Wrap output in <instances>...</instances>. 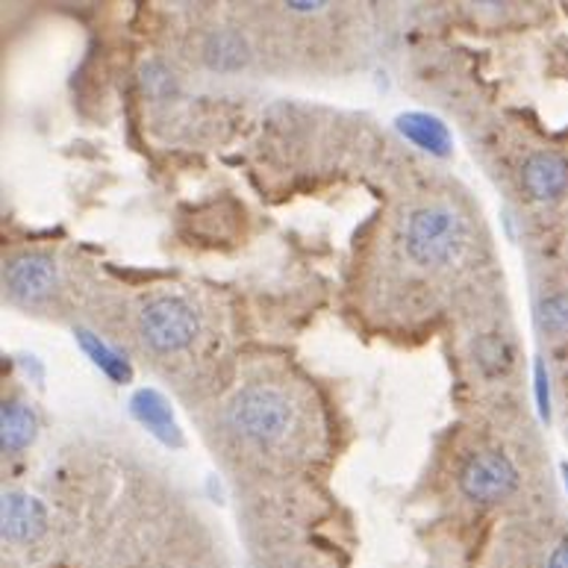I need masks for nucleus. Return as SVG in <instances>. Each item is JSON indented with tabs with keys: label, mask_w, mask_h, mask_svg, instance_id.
I'll return each instance as SVG.
<instances>
[{
	"label": "nucleus",
	"mask_w": 568,
	"mask_h": 568,
	"mask_svg": "<svg viewBox=\"0 0 568 568\" xmlns=\"http://www.w3.org/2000/svg\"><path fill=\"white\" fill-rule=\"evenodd\" d=\"M466 245V221L450 206H422L409 215L404 227V251L413 263L427 272L457 263Z\"/></svg>",
	"instance_id": "nucleus-1"
},
{
	"label": "nucleus",
	"mask_w": 568,
	"mask_h": 568,
	"mask_svg": "<svg viewBox=\"0 0 568 568\" xmlns=\"http://www.w3.org/2000/svg\"><path fill=\"white\" fill-rule=\"evenodd\" d=\"M227 425L254 445H277L292 427V404L277 386L251 383L227 404Z\"/></svg>",
	"instance_id": "nucleus-2"
},
{
	"label": "nucleus",
	"mask_w": 568,
	"mask_h": 568,
	"mask_svg": "<svg viewBox=\"0 0 568 568\" xmlns=\"http://www.w3.org/2000/svg\"><path fill=\"white\" fill-rule=\"evenodd\" d=\"M139 331H142L144 345L156 354H180L195 342L201 322H197L192 304L180 301V297L162 295L142 306Z\"/></svg>",
	"instance_id": "nucleus-3"
},
{
	"label": "nucleus",
	"mask_w": 568,
	"mask_h": 568,
	"mask_svg": "<svg viewBox=\"0 0 568 568\" xmlns=\"http://www.w3.org/2000/svg\"><path fill=\"white\" fill-rule=\"evenodd\" d=\"M518 471L504 450H484L468 459L459 475V489L475 504H495L516 493Z\"/></svg>",
	"instance_id": "nucleus-4"
},
{
	"label": "nucleus",
	"mask_w": 568,
	"mask_h": 568,
	"mask_svg": "<svg viewBox=\"0 0 568 568\" xmlns=\"http://www.w3.org/2000/svg\"><path fill=\"white\" fill-rule=\"evenodd\" d=\"M7 292L21 304H39L53 295L60 286V268L51 256L44 254H21L7 265Z\"/></svg>",
	"instance_id": "nucleus-5"
},
{
	"label": "nucleus",
	"mask_w": 568,
	"mask_h": 568,
	"mask_svg": "<svg viewBox=\"0 0 568 568\" xmlns=\"http://www.w3.org/2000/svg\"><path fill=\"white\" fill-rule=\"evenodd\" d=\"M521 186L536 204L560 201L568 189V162L554 151L530 153L521 165Z\"/></svg>",
	"instance_id": "nucleus-6"
},
{
	"label": "nucleus",
	"mask_w": 568,
	"mask_h": 568,
	"mask_svg": "<svg viewBox=\"0 0 568 568\" xmlns=\"http://www.w3.org/2000/svg\"><path fill=\"white\" fill-rule=\"evenodd\" d=\"M0 518H3V539H9V542H33L48 527L44 504L27 493L3 495Z\"/></svg>",
	"instance_id": "nucleus-7"
},
{
	"label": "nucleus",
	"mask_w": 568,
	"mask_h": 568,
	"mask_svg": "<svg viewBox=\"0 0 568 568\" xmlns=\"http://www.w3.org/2000/svg\"><path fill=\"white\" fill-rule=\"evenodd\" d=\"M130 413L136 418L144 430L156 436L162 445H174L180 448L183 445V433H180L178 422H174V413H171V404L162 398L156 389H139L133 398H130Z\"/></svg>",
	"instance_id": "nucleus-8"
},
{
	"label": "nucleus",
	"mask_w": 568,
	"mask_h": 568,
	"mask_svg": "<svg viewBox=\"0 0 568 568\" xmlns=\"http://www.w3.org/2000/svg\"><path fill=\"white\" fill-rule=\"evenodd\" d=\"M395 124H398L400 136L418 144L422 151L433 153V156H448L450 148H454L445 121L430 115V112H407Z\"/></svg>",
	"instance_id": "nucleus-9"
},
{
	"label": "nucleus",
	"mask_w": 568,
	"mask_h": 568,
	"mask_svg": "<svg viewBox=\"0 0 568 568\" xmlns=\"http://www.w3.org/2000/svg\"><path fill=\"white\" fill-rule=\"evenodd\" d=\"M36 430H39V422H36V413L21 400H7L3 409H0V445L9 454H18L33 445Z\"/></svg>",
	"instance_id": "nucleus-10"
},
{
	"label": "nucleus",
	"mask_w": 568,
	"mask_h": 568,
	"mask_svg": "<svg viewBox=\"0 0 568 568\" xmlns=\"http://www.w3.org/2000/svg\"><path fill=\"white\" fill-rule=\"evenodd\" d=\"M204 62L213 71H239L247 65V42L233 30H215L206 36Z\"/></svg>",
	"instance_id": "nucleus-11"
},
{
	"label": "nucleus",
	"mask_w": 568,
	"mask_h": 568,
	"mask_svg": "<svg viewBox=\"0 0 568 568\" xmlns=\"http://www.w3.org/2000/svg\"><path fill=\"white\" fill-rule=\"evenodd\" d=\"M77 342H80V348L89 354V359H92L98 368H101L110 381L115 383H130L133 381V368H130L128 356H121L119 351L110 348L106 342L101 339V336H94V333L89 331H74Z\"/></svg>",
	"instance_id": "nucleus-12"
},
{
	"label": "nucleus",
	"mask_w": 568,
	"mask_h": 568,
	"mask_svg": "<svg viewBox=\"0 0 568 568\" xmlns=\"http://www.w3.org/2000/svg\"><path fill=\"white\" fill-rule=\"evenodd\" d=\"M142 89L151 101H169L178 94V77L160 60H151L142 65Z\"/></svg>",
	"instance_id": "nucleus-13"
},
{
	"label": "nucleus",
	"mask_w": 568,
	"mask_h": 568,
	"mask_svg": "<svg viewBox=\"0 0 568 568\" xmlns=\"http://www.w3.org/2000/svg\"><path fill=\"white\" fill-rule=\"evenodd\" d=\"M475 356L477 365H480L486 374H504L509 365H513V348H509V342L495 336V333L477 342Z\"/></svg>",
	"instance_id": "nucleus-14"
},
{
	"label": "nucleus",
	"mask_w": 568,
	"mask_h": 568,
	"mask_svg": "<svg viewBox=\"0 0 568 568\" xmlns=\"http://www.w3.org/2000/svg\"><path fill=\"white\" fill-rule=\"evenodd\" d=\"M542 324L551 333H568V295H557L545 301Z\"/></svg>",
	"instance_id": "nucleus-15"
},
{
	"label": "nucleus",
	"mask_w": 568,
	"mask_h": 568,
	"mask_svg": "<svg viewBox=\"0 0 568 568\" xmlns=\"http://www.w3.org/2000/svg\"><path fill=\"white\" fill-rule=\"evenodd\" d=\"M536 389H539V404H542V416L548 418V381H545V368L542 365H536Z\"/></svg>",
	"instance_id": "nucleus-16"
},
{
	"label": "nucleus",
	"mask_w": 568,
	"mask_h": 568,
	"mask_svg": "<svg viewBox=\"0 0 568 568\" xmlns=\"http://www.w3.org/2000/svg\"><path fill=\"white\" fill-rule=\"evenodd\" d=\"M548 568H568V542H562L560 548H554Z\"/></svg>",
	"instance_id": "nucleus-17"
},
{
	"label": "nucleus",
	"mask_w": 568,
	"mask_h": 568,
	"mask_svg": "<svg viewBox=\"0 0 568 568\" xmlns=\"http://www.w3.org/2000/svg\"><path fill=\"white\" fill-rule=\"evenodd\" d=\"M324 3H288V9H295V12H318Z\"/></svg>",
	"instance_id": "nucleus-18"
},
{
	"label": "nucleus",
	"mask_w": 568,
	"mask_h": 568,
	"mask_svg": "<svg viewBox=\"0 0 568 568\" xmlns=\"http://www.w3.org/2000/svg\"><path fill=\"white\" fill-rule=\"evenodd\" d=\"M566 486H568V468H566Z\"/></svg>",
	"instance_id": "nucleus-19"
}]
</instances>
